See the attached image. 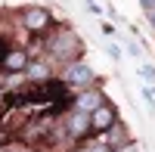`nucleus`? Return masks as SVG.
Wrapping results in <instances>:
<instances>
[{
    "instance_id": "obj_1",
    "label": "nucleus",
    "mask_w": 155,
    "mask_h": 152,
    "mask_svg": "<svg viewBox=\"0 0 155 152\" xmlns=\"http://www.w3.org/2000/svg\"><path fill=\"white\" fill-rule=\"evenodd\" d=\"M81 50H84L81 37L71 34V31H59L53 41H50V53H53V59H59V62H74L81 56Z\"/></svg>"
},
{
    "instance_id": "obj_2",
    "label": "nucleus",
    "mask_w": 155,
    "mask_h": 152,
    "mask_svg": "<svg viewBox=\"0 0 155 152\" xmlns=\"http://www.w3.org/2000/svg\"><path fill=\"white\" fill-rule=\"evenodd\" d=\"M96 81V74L90 65H84V62H65V68H62V84H68V87H78V90H84V87H90Z\"/></svg>"
},
{
    "instance_id": "obj_3",
    "label": "nucleus",
    "mask_w": 155,
    "mask_h": 152,
    "mask_svg": "<svg viewBox=\"0 0 155 152\" xmlns=\"http://www.w3.org/2000/svg\"><path fill=\"white\" fill-rule=\"evenodd\" d=\"M50 25H53L50 9H44V6H25V9H22V28H25V31L41 34V31L50 28Z\"/></svg>"
},
{
    "instance_id": "obj_4",
    "label": "nucleus",
    "mask_w": 155,
    "mask_h": 152,
    "mask_svg": "<svg viewBox=\"0 0 155 152\" xmlns=\"http://www.w3.org/2000/svg\"><path fill=\"white\" fill-rule=\"evenodd\" d=\"M25 65H28V50H22V47H9L0 56V68L9 71V74H22Z\"/></svg>"
},
{
    "instance_id": "obj_5",
    "label": "nucleus",
    "mask_w": 155,
    "mask_h": 152,
    "mask_svg": "<svg viewBox=\"0 0 155 152\" xmlns=\"http://www.w3.org/2000/svg\"><path fill=\"white\" fill-rule=\"evenodd\" d=\"M115 124H118V112H115L109 103H102L99 109L90 112V131H102L106 134L109 127H115Z\"/></svg>"
},
{
    "instance_id": "obj_6",
    "label": "nucleus",
    "mask_w": 155,
    "mask_h": 152,
    "mask_svg": "<svg viewBox=\"0 0 155 152\" xmlns=\"http://www.w3.org/2000/svg\"><path fill=\"white\" fill-rule=\"evenodd\" d=\"M102 103H106V96H102V90H93V87H84V90H78V99H74V109L78 112H93L99 109Z\"/></svg>"
},
{
    "instance_id": "obj_7",
    "label": "nucleus",
    "mask_w": 155,
    "mask_h": 152,
    "mask_svg": "<svg viewBox=\"0 0 155 152\" xmlns=\"http://www.w3.org/2000/svg\"><path fill=\"white\" fill-rule=\"evenodd\" d=\"M68 137H74V140H81V137H87L90 134V115H87V112H71V115H68Z\"/></svg>"
},
{
    "instance_id": "obj_8",
    "label": "nucleus",
    "mask_w": 155,
    "mask_h": 152,
    "mask_svg": "<svg viewBox=\"0 0 155 152\" xmlns=\"http://www.w3.org/2000/svg\"><path fill=\"white\" fill-rule=\"evenodd\" d=\"M25 78L34 81V84H44L50 78V65L47 62H28V65H25Z\"/></svg>"
},
{
    "instance_id": "obj_9",
    "label": "nucleus",
    "mask_w": 155,
    "mask_h": 152,
    "mask_svg": "<svg viewBox=\"0 0 155 152\" xmlns=\"http://www.w3.org/2000/svg\"><path fill=\"white\" fill-rule=\"evenodd\" d=\"M143 96H146V106L155 112V90H152V87H143Z\"/></svg>"
},
{
    "instance_id": "obj_10",
    "label": "nucleus",
    "mask_w": 155,
    "mask_h": 152,
    "mask_svg": "<svg viewBox=\"0 0 155 152\" xmlns=\"http://www.w3.org/2000/svg\"><path fill=\"white\" fill-rule=\"evenodd\" d=\"M140 74L146 78V84H149V81L155 84V68H152V65H143V71H140Z\"/></svg>"
},
{
    "instance_id": "obj_11",
    "label": "nucleus",
    "mask_w": 155,
    "mask_h": 152,
    "mask_svg": "<svg viewBox=\"0 0 155 152\" xmlns=\"http://www.w3.org/2000/svg\"><path fill=\"white\" fill-rule=\"evenodd\" d=\"M87 152H115V149H112L109 143H99V146H90Z\"/></svg>"
},
{
    "instance_id": "obj_12",
    "label": "nucleus",
    "mask_w": 155,
    "mask_h": 152,
    "mask_svg": "<svg viewBox=\"0 0 155 152\" xmlns=\"http://www.w3.org/2000/svg\"><path fill=\"white\" fill-rule=\"evenodd\" d=\"M140 3H143V9H146V12H152V9H155V0H140Z\"/></svg>"
},
{
    "instance_id": "obj_13",
    "label": "nucleus",
    "mask_w": 155,
    "mask_h": 152,
    "mask_svg": "<svg viewBox=\"0 0 155 152\" xmlns=\"http://www.w3.org/2000/svg\"><path fill=\"white\" fill-rule=\"evenodd\" d=\"M6 152H34V149H22V146H12V149H6Z\"/></svg>"
},
{
    "instance_id": "obj_14",
    "label": "nucleus",
    "mask_w": 155,
    "mask_h": 152,
    "mask_svg": "<svg viewBox=\"0 0 155 152\" xmlns=\"http://www.w3.org/2000/svg\"><path fill=\"white\" fill-rule=\"evenodd\" d=\"M149 22H152V28H155V9H152V12H149Z\"/></svg>"
},
{
    "instance_id": "obj_15",
    "label": "nucleus",
    "mask_w": 155,
    "mask_h": 152,
    "mask_svg": "<svg viewBox=\"0 0 155 152\" xmlns=\"http://www.w3.org/2000/svg\"><path fill=\"white\" fill-rule=\"evenodd\" d=\"M78 152H87V149H78Z\"/></svg>"
}]
</instances>
